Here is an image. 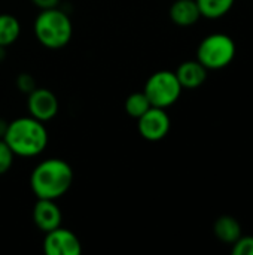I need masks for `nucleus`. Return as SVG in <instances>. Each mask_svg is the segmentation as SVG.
Here are the masks:
<instances>
[{
  "label": "nucleus",
  "instance_id": "19",
  "mask_svg": "<svg viewBox=\"0 0 253 255\" xmlns=\"http://www.w3.org/2000/svg\"><path fill=\"white\" fill-rule=\"evenodd\" d=\"M60 1H61V0H31V3H33L36 7H39L40 10H43V9H51V7H57V6H60Z\"/></svg>",
  "mask_w": 253,
  "mask_h": 255
},
{
  "label": "nucleus",
  "instance_id": "3",
  "mask_svg": "<svg viewBox=\"0 0 253 255\" xmlns=\"http://www.w3.org/2000/svg\"><path fill=\"white\" fill-rule=\"evenodd\" d=\"M33 31L42 46L48 49H61L67 46L73 37V22L70 16L57 6L43 9L37 13Z\"/></svg>",
  "mask_w": 253,
  "mask_h": 255
},
{
  "label": "nucleus",
  "instance_id": "15",
  "mask_svg": "<svg viewBox=\"0 0 253 255\" xmlns=\"http://www.w3.org/2000/svg\"><path fill=\"white\" fill-rule=\"evenodd\" d=\"M151 106L152 105L143 91H136L125 99V112L128 117H131L134 120L140 118Z\"/></svg>",
  "mask_w": 253,
  "mask_h": 255
},
{
  "label": "nucleus",
  "instance_id": "10",
  "mask_svg": "<svg viewBox=\"0 0 253 255\" xmlns=\"http://www.w3.org/2000/svg\"><path fill=\"white\" fill-rule=\"evenodd\" d=\"M207 72L209 70L195 58V60H188V61L180 63L174 73L183 90H195V88H200L206 82Z\"/></svg>",
  "mask_w": 253,
  "mask_h": 255
},
{
  "label": "nucleus",
  "instance_id": "14",
  "mask_svg": "<svg viewBox=\"0 0 253 255\" xmlns=\"http://www.w3.org/2000/svg\"><path fill=\"white\" fill-rule=\"evenodd\" d=\"M201 12V18L219 19L225 16L234 6L236 0H195Z\"/></svg>",
  "mask_w": 253,
  "mask_h": 255
},
{
  "label": "nucleus",
  "instance_id": "11",
  "mask_svg": "<svg viewBox=\"0 0 253 255\" xmlns=\"http://www.w3.org/2000/svg\"><path fill=\"white\" fill-rule=\"evenodd\" d=\"M170 19L179 27H191L201 18L195 0H174L169 10Z\"/></svg>",
  "mask_w": 253,
  "mask_h": 255
},
{
  "label": "nucleus",
  "instance_id": "4",
  "mask_svg": "<svg viewBox=\"0 0 253 255\" xmlns=\"http://www.w3.org/2000/svg\"><path fill=\"white\" fill-rule=\"evenodd\" d=\"M236 42L225 33L206 36L197 48V60L207 70H221L231 64L236 57Z\"/></svg>",
  "mask_w": 253,
  "mask_h": 255
},
{
  "label": "nucleus",
  "instance_id": "8",
  "mask_svg": "<svg viewBox=\"0 0 253 255\" xmlns=\"http://www.w3.org/2000/svg\"><path fill=\"white\" fill-rule=\"evenodd\" d=\"M27 109L28 115H31L33 118L42 123H49L58 115L60 102L51 90L37 87L27 97Z\"/></svg>",
  "mask_w": 253,
  "mask_h": 255
},
{
  "label": "nucleus",
  "instance_id": "6",
  "mask_svg": "<svg viewBox=\"0 0 253 255\" xmlns=\"http://www.w3.org/2000/svg\"><path fill=\"white\" fill-rule=\"evenodd\" d=\"M171 127L170 115L163 108L151 106L140 118H137V130L139 134L149 142L163 140Z\"/></svg>",
  "mask_w": 253,
  "mask_h": 255
},
{
  "label": "nucleus",
  "instance_id": "2",
  "mask_svg": "<svg viewBox=\"0 0 253 255\" xmlns=\"http://www.w3.org/2000/svg\"><path fill=\"white\" fill-rule=\"evenodd\" d=\"M3 139L15 157L33 158L46 149L49 134L45 123L33 118L31 115H27L18 117L7 123Z\"/></svg>",
  "mask_w": 253,
  "mask_h": 255
},
{
  "label": "nucleus",
  "instance_id": "18",
  "mask_svg": "<svg viewBox=\"0 0 253 255\" xmlns=\"http://www.w3.org/2000/svg\"><path fill=\"white\" fill-rule=\"evenodd\" d=\"M233 255H253V236H240L233 244Z\"/></svg>",
  "mask_w": 253,
  "mask_h": 255
},
{
  "label": "nucleus",
  "instance_id": "1",
  "mask_svg": "<svg viewBox=\"0 0 253 255\" xmlns=\"http://www.w3.org/2000/svg\"><path fill=\"white\" fill-rule=\"evenodd\" d=\"M73 167L63 158H46L34 166L30 175V188L36 199H61L73 185Z\"/></svg>",
  "mask_w": 253,
  "mask_h": 255
},
{
  "label": "nucleus",
  "instance_id": "7",
  "mask_svg": "<svg viewBox=\"0 0 253 255\" xmlns=\"http://www.w3.org/2000/svg\"><path fill=\"white\" fill-rule=\"evenodd\" d=\"M42 245L46 255H79L82 253L79 238L63 226L45 233Z\"/></svg>",
  "mask_w": 253,
  "mask_h": 255
},
{
  "label": "nucleus",
  "instance_id": "17",
  "mask_svg": "<svg viewBox=\"0 0 253 255\" xmlns=\"http://www.w3.org/2000/svg\"><path fill=\"white\" fill-rule=\"evenodd\" d=\"M15 84H16V88H18L22 94H27V96H28L33 90L37 88V82H36L34 76H33L31 73H27V72L19 73V75L16 76Z\"/></svg>",
  "mask_w": 253,
  "mask_h": 255
},
{
  "label": "nucleus",
  "instance_id": "12",
  "mask_svg": "<svg viewBox=\"0 0 253 255\" xmlns=\"http://www.w3.org/2000/svg\"><path fill=\"white\" fill-rule=\"evenodd\" d=\"M213 233L222 244L233 245L242 236V226L234 217L222 215L215 221Z\"/></svg>",
  "mask_w": 253,
  "mask_h": 255
},
{
  "label": "nucleus",
  "instance_id": "13",
  "mask_svg": "<svg viewBox=\"0 0 253 255\" xmlns=\"http://www.w3.org/2000/svg\"><path fill=\"white\" fill-rule=\"evenodd\" d=\"M21 34V22L12 13H0V49L13 45Z\"/></svg>",
  "mask_w": 253,
  "mask_h": 255
},
{
  "label": "nucleus",
  "instance_id": "9",
  "mask_svg": "<svg viewBox=\"0 0 253 255\" xmlns=\"http://www.w3.org/2000/svg\"><path fill=\"white\" fill-rule=\"evenodd\" d=\"M33 223L43 233L60 227L63 223V212L57 205V200L37 199L33 206Z\"/></svg>",
  "mask_w": 253,
  "mask_h": 255
},
{
  "label": "nucleus",
  "instance_id": "16",
  "mask_svg": "<svg viewBox=\"0 0 253 255\" xmlns=\"http://www.w3.org/2000/svg\"><path fill=\"white\" fill-rule=\"evenodd\" d=\"M13 161H15V154L4 142V139L0 137V175L7 173L13 166Z\"/></svg>",
  "mask_w": 253,
  "mask_h": 255
},
{
  "label": "nucleus",
  "instance_id": "5",
  "mask_svg": "<svg viewBox=\"0 0 253 255\" xmlns=\"http://www.w3.org/2000/svg\"><path fill=\"white\" fill-rule=\"evenodd\" d=\"M182 85L171 70H158L145 82L143 93L155 108L167 109L173 106L182 96Z\"/></svg>",
  "mask_w": 253,
  "mask_h": 255
}]
</instances>
